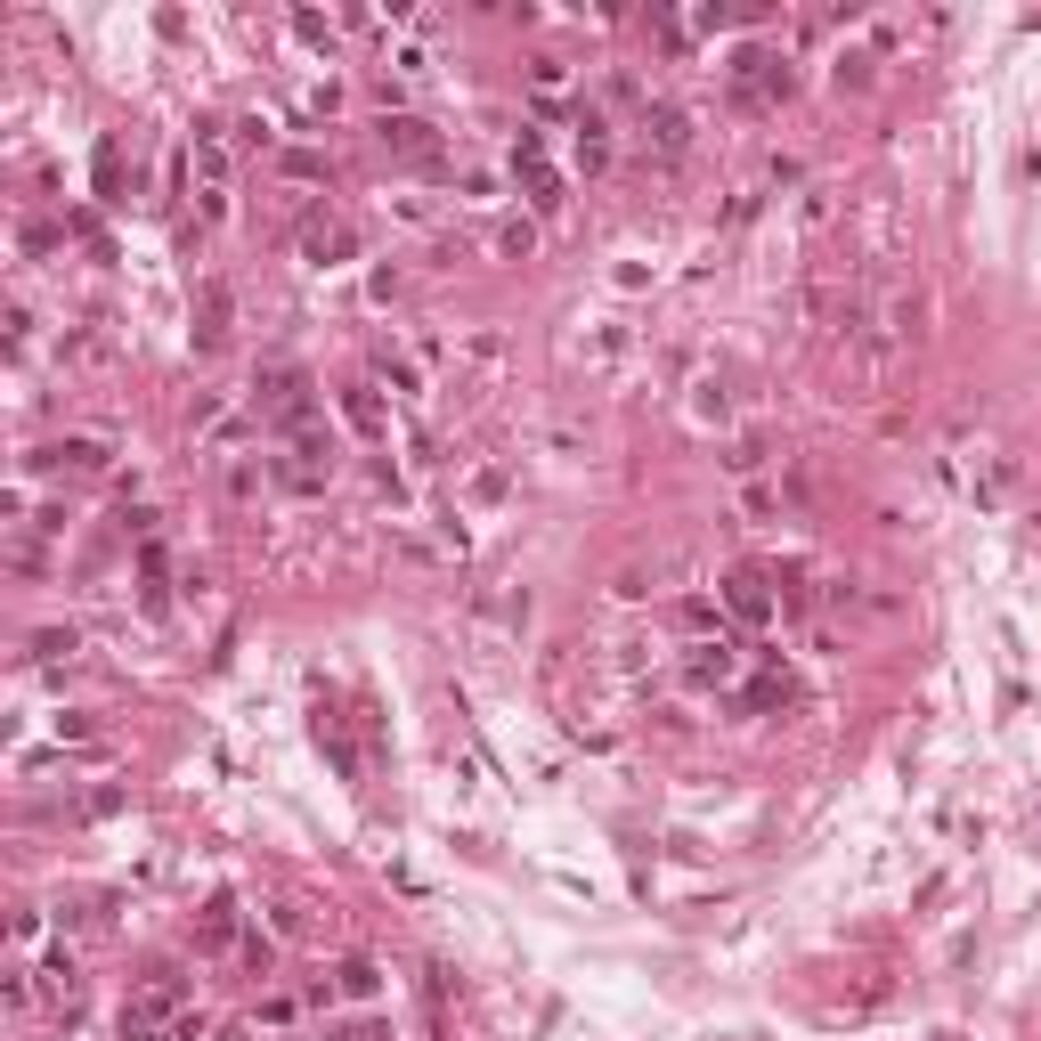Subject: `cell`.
Instances as JSON below:
<instances>
[{
	"instance_id": "obj_1",
	"label": "cell",
	"mask_w": 1041,
	"mask_h": 1041,
	"mask_svg": "<svg viewBox=\"0 0 1041 1041\" xmlns=\"http://www.w3.org/2000/svg\"><path fill=\"white\" fill-rule=\"evenodd\" d=\"M643 131H651V147H659V155H684V147H692L684 106H651V114H643Z\"/></svg>"
},
{
	"instance_id": "obj_2",
	"label": "cell",
	"mask_w": 1041,
	"mask_h": 1041,
	"mask_svg": "<svg viewBox=\"0 0 1041 1041\" xmlns=\"http://www.w3.org/2000/svg\"><path fill=\"white\" fill-rule=\"evenodd\" d=\"M383 139H391L399 155H415V163H432V122H415V114H391V122H383Z\"/></svg>"
},
{
	"instance_id": "obj_3",
	"label": "cell",
	"mask_w": 1041,
	"mask_h": 1041,
	"mask_svg": "<svg viewBox=\"0 0 1041 1041\" xmlns=\"http://www.w3.org/2000/svg\"><path fill=\"white\" fill-rule=\"evenodd\" d=\"M724 602L741 610V619H765V610H773V594H765V578H757V570H741V578H732V586H724Z\"/></svg>"
},
{
	"instance_id": "obj_4",
	"label": "cell",
	"mask_w": 1041,
	"mask_h": 1041,
	"mask_svg": "<svg viewBox=\"0 0 1041 1041\" xmlns=\"http://www.w3.org/2000/svg\"><path fill=\"white\" fill-rule=\"evenodd\" d=\"M732 676V643L716 635V643H692V684H724Z\"/></svg>"
},
{
	"instance_id": "obj_5",
	"label": "cell",
	"mask_w": 1041,
	"mask_h": 1041,
	"mask_svg": "<svg viewBox=\"0 0 1041 1041\" xmlns=\"http://www.w3.org/2000/svg\"><path fill=\"white\" fill-rule=\"evenodd\" d=\"M204 944H236V903H228V895L204 903Z\"/></svg>"
},
{
	"instance_id": "obj_6",
	"label": "cell",
	"mask_w": 1041,
	"mask_h": 1041,
	"mask_svg": "<svg viewBox=\"0 0 1041 1041\" xmlns=\"http://www.w3.org/2000/svg\"><path fill=\"white\" fill-rule=\"evenodd\" d=\"M334 976H342V993H358V1001H366V993H375V985H383V976H375V960H342Z\"/></svg>"
},
{
	"instance_id": "obj_7",
	"label": "cell",
	"mask_w": 1041,
	"mask_h": 1041,
	"mask_svg": "<svg viewBox=\"0 0 1041 1041\" xmlns=\"http://www.w3.org/2000/svg\"><path fill=\"white\" fill-rule=\"evenodd\" d=\"M350 423H358V432H383V399H375V391H366V383L350 391Z\"/></svg>"
},
{
	"instance_id": "obj_8",
	"label": "cell",
	"mask_w": 1041,
	"mask_h": 1041,
	"mask_svg": "<svg viewBox=\"0 0 1041 1041\" xmlns=\"http://www.w3.org/2000/svg\"><path fill=\"white\" fill-rule=\"evenodd\" d=\"M578 155H586V171L610 155V139H602V114H586V122H578Z\"/></svg>"
},
{
	"instance_id": "obj_9",
	"label": "cell",
	"mask_w": 1041,
	"mask_h": 1041,
	"mask_svg": "<svg viewBox=\"0 0 1041 1041\" xmlns=\"http://www.w3.org/2000/svg\"><path fill=\"white\" fill-rule=\"evenodd\" d=\"M724 464H732V472H757V464H765V440H732Z\"/></svg>"
}]
</instances>
